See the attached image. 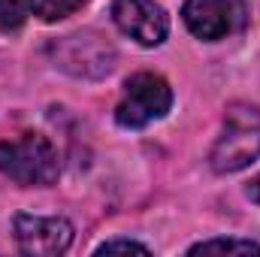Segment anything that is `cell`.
Listing matches in <instances>:
<instances>
[{"mask_svg": "<svg viewBox=\"0 0 260 257\" xmlns=\"http://www.w3.org/2000/svg\"><path fill=\"white\" fill-rule=\"evenodd\" d=\"M260 157V109L251 103H230L224 127L215 139L209 164L215 173H239Z\"/></svg>", "mask_w": 260, "mask_h": 257, "instance_id": "6da1fadb", "label": "cell"}, {"mask_svg": "<svg viewBox=\"0 0 260 257\" xmlns=\"http://www.w3.org/2000/svg\"><path fill=\"white\" fill-rule=\"evenodd\" d=\"M173 106V88L164 76L154 73H136L124 85V97L115 109V121L121 127L139 130L157 118H164Z\"/></svg>", "mask_w": 260, "mask_h": 257, "instance_id": "3957f363", "label": "cell"}, {"mask_svg": "<svg viewBox=\"0 0 260 257\" xmlns=\"http://www.w3.org/2000/svg\"><path fill=\"white\" fill-rule=\"evenodd\" d=\"M27 3L24 0H0V30H18L24 24Z\"/></svg>", "mask_w": 260, "mask_h": 257, "instance_id": "30bf717a", "label": "cell"}, {"mask_svg": "<svg viewBox=\"0 0 260 257\" xmlns=\"http://www.w3.org/2000/svg\"><path fill=\"white\" fill-rule=\"evenodd\" d=\"M112 21L139 46H160L170 21L154 0H112Z\"/></svg>", "mask_w": 260, "mask_h": 257, "instance_id": "8992f818", "label": "cell"}, {"mask_svg": "<svg viewBox=\"0 0 260 257\" xmlns=\"http://www.w3.org/2000/svg\"><path fill=\"white\" fill-rule=\"evenodd\" d=\"M27 3V12L43 18V21H58L67 18L70 12H76L85 0H24Z\"/></svg>", "mask_w": 260, "mask_h": 257, "instance_id": "9c48e42d", "label": "cell"}, {"mask_svg": "<svg viewBox=\"0 0 260 257\" xmlns=\"http://www.w3.org/2000/svg\"><path fill=\"white\" fill-rule=\"evenodd\" d=\"M55 61L73 76H103L115 67V52L103 37L82 30L55 46Z\"/></svg>", "mask_w": 260, "mask_h": 257, "instance_id": "277c9868", "label": "cell"}, {"mask_svg": "<svg viewBox=\"0 0 260 257\" xmlns=\"http://www.w3.org/2000/svg\"><path fill=\"white\" fill-rule=\"evenodd\" d=\"M15 242L30 257H58L73 245V224L67 218L15 215Z\"/></svg>", "mask_w": 260, "mask_h": 257, "instance_id": "5b68a950", "label": "cell"}, {"mask_svg": "<svg viewBox=\"0 0 260 257\" xmlns=\"http://www.w3.org/2000/svg\"><path fill=\"white\" fill-rule=\"evenodd\" d=\"M188 254H254L260 257V245L251 239H206L191 245Z\"/></svg>", "mask_w": 260, "mask_h": 257, "instance_id": "ba28073f", "label": "cell"}, {"mask_svg": "<svg viewBox=\"0 0 260 257\" xmlns=\"http://www.w3.org/2000/svg\"><path fill=\"white\" fill-rule=\"evenodd\" d=\"M115 251H136V254H148V248L142 242H133V239H109L97 248V254H115Z\"/></svg>", "mask_w": 260, "mask_h": 257, "instance_id": "8fae6325", "label": "cell"}, {"mask_svg": "<svg viewBox=\"0 0 260 257\" xmlns=\"http://www.w3.org/2000/svg\"><path fill=\"white\" fill-rule=\"evenodd\" d=\"M182 18L197 40L215 43L239 27L242 3L239 0H188L182 9Z\"/></svg>", "mask_w": 260, "mask_h": 257, "instance_id": "52a82bcc", "label": "cell"}, {"mask_svg": "<svg viewBox=\"0 0 260 257\" xmlns=\"http://www.w3.org/2000/svg\"><path fill=\"white\" fill-rule=\"evenodd\" d=\"M0 173L21 188H43L58 179L61 160L46 136L24 133L21 139L0 142Z\"/></svg>", "mask_w": 260, "mask_h": 257, "instance_id": "7a4b0ae2", "label": "cell"}]
</instances>
